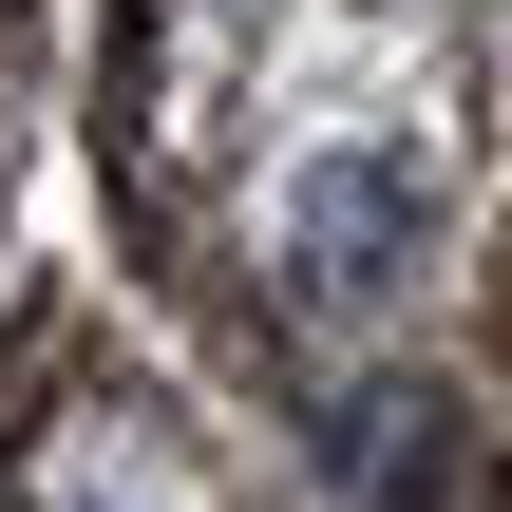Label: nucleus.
<instances>
[{"label":"nucleus","instance_id":"f257e3e1","mask_svg":"<svg viewBox=\"0 0 512 512\" xmlns=\"http://www.w3.org/2000/svg\"><path fill=\"white\" fill-rule=\"evenodd\" d=\"M418 152H342V171H304V209H285V247H304V285L323 304H380L399 266H418Z\"/></svg>","mask_w":512,"mask_h":512},{"label":"nucleus","instance_id":"f03ea898","mask_svg":"<svg viewBox=\"0 0 512 512\" xmlns=\"http://www.w3.org/2000/svg\"><path fill=\"white\" fill-rule=\"evenodd\" d=\"M342 456H361V494H456V399L361 380V399H342Z\"/></svg>","mask_w":512,"mask_h":512}]
</instances>
